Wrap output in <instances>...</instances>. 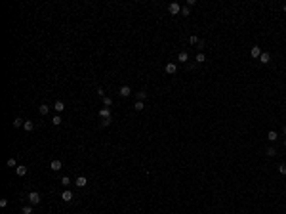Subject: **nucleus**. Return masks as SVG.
<instances>
[{
    "mask_svg": "<svg viewBox=\"0 0 286 214\" xmlns=\"http://www.w3.org/2000/svg\"><path fill=\"white\" fill-rule=\"evenodd\" d=\"M111 123H113V118H101V123H99V126L101 128H107V126H109V124Z\"/></svg>",
    "mask_w": 286,
    "mask_h": 214,
    "instance_id": "nucleus-18",
    "label": "nucleus"
},
{
    "mask_svg": "<svg viewBox=\"0 0 286 214\" xmlns=\"http://www.w3.org/2000/svg\"><path fill=\"white\" fill-rule=\"evenodd\" d=\"M15 172H17V176H27V166H23V164H21V166H17V168H15Z\"/></svg>",
    "mask_w": 286,
    "mask_h": 214,
    "instance_id": "nucleus-14",
    "label": "nucleus"
},
{
    "mask_svg": "<svg viewBox=\"0 0 286 214\" xmlns=\"http://www.w3.org/2000/svg\"><path fill=\"white\" fill-rule=\"evenodd\" d=\"M103 103H105V107H111V105H113V100H111L109 96H105L103 98Z\"/></svg>",
    "mask_w": 286,
    "mask_h": 214,
    "instance_id": "nucleus-26",
    "label": "nucleus"
},
{
    "mask_svg": "<svg viewBox=\"0 0 286 214\" xmlns=\"http://www.w3.org/2000/svg\"><path fill=\"white\" fill-rule=\"evenodd\" d=\"M164 71H166L168 75H174V73L177 71V65H176V63H168L166 67H164Z\"/></svg>",
    "mask_w": 286,
    "mask_h": 214,
    "instance_id": "nucleus-10",
    "label": "nucleus"
},
{
    "mask_svg": "<svg viewBox=\"0 0 286 214\" xmlns=\"http://www.w3.org/2000/svg\"><path fill=\"white\" fill-rule=\"evenodd\" d=\"M265 153H267V157H275V155H277V149H275V147H269Z\"/></svg>",
    "mask_w": 286,
    "mask_h": 214,
    "instance_id": "nucleus-25",
    "label": "nucleus"
},
{
    "mask_svg": "<svg viewBox=\"0 0 286 214\" xmlns=\"http://www.w3.org/2000/svg\"><path fill=\"white\" fill-rule=\"evenodd\" d=\"M195 61H196V63H204V61H206V55H204V54H202V52H200V54H196V57H195Z\"/></svg>",
    "mask_w": 286,
    "mask_h": 214,
    "instance_id": "nucleus-19",
    "label": "nucleus"
},
{
    "mask_svg": "<svg viewBox=\"0 0 286 214\" xmlns=\"http://www.w3.org/2000/svg\"><path fill=\"white\" fill-rule=\"evenodd\" d=\"M181 15H183V17L191 15V8H189V6H183V8H181Z\"/></svg>",
    "mask_w": 286,
    "mask_h": 214,
    "instance_id": "nucleus-22",
    "label": "nucleus"
},
{
    "mask_svg": "<svg viewBox=\"0 0 286 214\" xmlns=\"http://www.w3.org/2000/svg\"><path fill=\"white\" fill-rule=\"evenodd\" d=\"M282 132H284V136H286V124H284V126H282Z\"/></svg>",
    "mask_w": 286,
    "mask_h": 214,
    "instance_id": "nucleus-33",
    "label": "nucleus"
},
{
    "mask_svg": "<svg viewBox=\"0 0 286 214\" xmlns=\"http://www.w3.org/2000/svg\"><path fill=\"white\" fill-rule=\"evenodd\" d=\"M54 109H55V113H61V111H63L65 109V103H63V101H61V100H57V101H55V103H54Z\"/></svg>",
    "mask_w": 286,
    "mask_h": 214,
    "instance_id": "nucleus-9",
    "label": "nucleus"
},
{
    "mask_svg": "<svg viewBox=\"0 0 286 214\" xmlns=\"http://www.w3.org/2000/svg\"><path fill=\"white\" fill-rule=\"evenodd\" d=\"M61 186H65V187L71 186V178H69V176H63V178H61Z\"/></svg>",
    "mask_w": 286,
    "mask_h": 214,
    "instance_id": "nucleus-24",
    "label": "nucleus"
},
{
    "mask_svg": "<svg viewBox=\"0 0 286 214\" xmlns=\"http://www.w3.org/2000/svg\"><path fill=\"white\" fill-rule=\"evenodd\" d=\"M168 12H170V14H172V15H177V14H179V12H181V6L177 4V2H172V4L168 6Z\"/></svg>",
    "mask_w": 286,
    "mask_h": 214,
    "instance_id": "nucleus-3",
    "label": "nucleus"
},
{
    "mask_svg": "<svg viewBox=\"0 0 286 214\" xmlns=\"http://www.w3.org/2000/svg\"><path fill=\"white\" fill-rule=\"evenodd\" d=\"M118 94L122 98H130L132 96V88L128 86V84H124V86H120V90H118Z\"/></svg>",
    "mask_w": 286,
    "mask_h": 214,
    "instance_id": "nucleus-2",
    "label": "nucleus"
},
{
    "mask_svg": "<svg viewBox=\"0 0 286 214\" xmlns=\"http://www.w3.org/2000/svg\"><path fill=\"white\" fill-rule=\"evenodd\" d=\"M278 172H280L282 176H286V164H280V166H278Z\"/></svg>",
    "mask_w": 286,
    "mask_h": 214,
    "instance_id": "nucleus-29",
    "label": "nucleus"
},
{
    "mask_svg": "<svg viewBox=\"0 0 286 214\" xmlns=\"http://www.w3.org/2000/svg\"><path fill=\"white\" fill-rule=\"evenodd\" d=\"M134 109L136 111H143L145 109V103H143V101H136V103H134Z\"/></svg>",
    "mask_w": 286,
    "mask_h": 214,
    "instance_id": "nucleus-20",
    "label": "nucleus"
},
{
    "mask_svg": "<svg viewBox=\"0 0 286 214\" xmlns=\"http://www.w3.org/2000/svg\"><path fill=\"white\" fill-rule=\"evenodd\" d=\"M61 166H63V164H61V161H57V159H54L50 163V168L54 170V172H57V170H61Z\"/></svg>",
    "mask_w": 286,
    "mask_h": 214,
    "instance_id": "nucleus-7",
    "label": "nucleus"
},
{
    "mask_svg": "<svg viewBox=\"0 0 286 214\" xmlns=\"http://www.w3.org/2000/svg\"><path fill=\"white\" fill-rule=\"evenodd\" d=\"M48 111H50V107H48V105H46V103H42L40 107H38V113H40L42 117H44V115H48Z\"/></svg>",
    "mask_w": 286,
    "mask_h": 214,
    "instance_id": "nucleus-16",
    "label": "nucleus"
},
{
    "mask_svg": "<svg viewBox=\"0 0 286 214\" xmlns=\"http://www.w3.org/2000/svg\"><path fill=\"white\" fill-rule=\"evenodd\" d=\"M23 123H25L23 118H15V121H14V126H15V128H19V126H23Z\"/></svg>",
    "mask_w": 286,
    "mask_h": 214,
    "instance_id": "nucleus-27",
    "label": "nucleus"
},
{
    "mask_svg": "<svg viewBox=\"0 0 286 214\" xmlns=\"http://www.w3.org/2000/svg\"><path fill=\"white\" fill-rule=\"evenodd\" d=\"M97 96H99V98H105V92H103V88H99V90H97Z\"/></svg>",
    "mask_w": 286,
    "mask_h": 214,
    "instance_id": "nucleus-32",
    "label": "nucleus"
},
{
    "mask_svg": "<svg viewBox=\"0 0 286 214\" xmlns=\"http://www.w3.org/2000/svg\"><path fill=\"white\" fill-rule=\"evenodd\" d=\"M21 212H23V214H32V206H29V205H27V206H23Z\"/></svg>",
    "mask_w": 286,
    "mask_h": 214,
    "instance_id": "nucleus-28",
    "label": "nucleus"
},
{
    "mask_svg": "<svg viewBox=\"0 0 286 214\" xmlns=\"http://www.w3.org/2000/svg\"><path fill=\"white\" fill-rule=\"evenodd\" d=\"M27 199H29L31 205H38V203H40V193H38V191H31Z\"/></svg>",
    "mask_w": 286,
    "mask_h": 214,
    "instance_id": "nucleus-1",
    "label": "nucleus"
},
{
    "mask_svg": "<svg viewBox=\"0 0 286 214\" xmlns=\"http://www.w3.org/2000/svg\"><path fill=\"white\" fill-rule=\"evenodd\" d=\"M136 98H137V101H143V100H147V92H145V90H139V92H136Z\"/></svg>",
    "mask_w": 286,
    "mask_h": 214,
    "instance_id": "nucleus-15",
    "label": "nucleus"
},
{
    "mask_svg": "<svg viewBox=\"0 0 286 214\" xmlns=\"http://www.w3.org/2000/svg\"><path fill=\"white\" fill-rule=\"evenodd\" d=\"M6 164H8L10 168H14V166H15V168H17V163H15V159H14V157H12V159H8V161H6Z\"/></svg>",
    "mask_w": 286,
    "mask_h": 214,
    "instance_id": "nucleus-23",
    "label": "nucleus"
},
{
    "mask_svg": "<svg viewBox=\"0 0 286 214\" xmlns=\"http://www.w3.org/2000/svg\"><path fill=\"white\" fill-rule=\"evenodd\" d=\"M23 130L32 132V130H34V124H32V121H25V123H23Z\"/></svg>",
    "mask_w": 286,
    "mask_h": 214,
    "instance_id": "nucleus-13",
    "label": "nucleus"
},
{
    "mask_svg": "<svg viewBox=\"0 0 286 214\" xmlns=\"http://www.w3.org/2000/svg\"><path fill=\"white\" fill-rule=\"evenodd\" d=\"M74 186H76V187H86V186H88L86 176H78L76 180H74Z\"/></svg>",
    "mask_w": 286,
    "mask_h": 214,
    "instance_id": "nucleus-4",
    "label": "nucleus"
},
{
    "mask_svg": "<svg viewBox=\"0 0 286 214\" xmlns=\"http://www.w3.org/2000/svg\"><path fill=\"white\" fill-rule=\"evenodd\" d=\"M187 59H189V54H187V52H179V54H177V61H179V63H185Z\"/></svg>",
    "mask_w": 286,
    "mask_h": 214,
    "instance_id": "nucleus-12",
    "label": "nucleus"
},
{
    "mask_svg": "<svg viewBox=\"0 0 286 214\" xmlns=\"http://www.w3.org/2000/svg\"><path fill=\"white\" fill-rule=\"evenodd\" d=\"M0 206H2V208L8 206V199H0Z\"/></svg>",
    "mask_w": 286,
    "mask_h": 214,
    "instance_id": "nucleus-31",
    "label": "nucleus"
},
{
    "mask_svg": "<svg viewBox=\"0 0 286 214\" xmlns=\"http://www.w3.org/2000/svg\"><path fill=\"white\" fill-rule=\"evenodd\" d=\"M99 117H101V118H111V109H109V107H103V109H99Z\"/></svg>",
    "mask_w": 286,
    "mask_h": 214,
    "instance_id": "nucleus-11",
    "label": "nucleus"
},
{
    "mask_svg": "<svg viewBox=\"0 0 286 214\" xmlns=\"http://www.w3.org/2000/svg\"><path fill=\"white\" fill-rule=\"evenodd\" d=\"M189 42H191V44H198V42H200V40H198V38H196V37H195V35H193V37H191V38H189Z\"/></svg>",
    "mask_w": 286,
    "mask_h": 214,
    "instance_id": "nucleus-30",
    "label": "nucleus"
},
{
    "mask_svg": "<svg viewBox=\"0 0 286 214\" xmlns=\"http://www.w3.org/2000/svg\"><path fill=\"white\" fill-rule=\"evenodd\" d=\"M250 55L254 59H259V55H261V48L259 46H252V50H250Z\"/></svg>",
    "mask_w": 286,
    "mask_h": 214,
    "instance_id": "nucleus-6",
    "label": "nucleus"
},
{
    "mask_svg": "<svg viewBox=\"0 0 286 214\" xmlns=\"http://www.w3.org/2000/svg\"><path fill=\"white\" fill-rule=\"evenodd\" d=\"M61 199H63L65 203H71V201H73V191H69V189H65V191L61 193Z\"/></svg>",
    "mask_w": 286,
    "mask_h": 214,
    "instance_id": "nucleus-8",
    "label": "nucleus"
},
{
    "mask_svg": "<svg viewBox=\"0 0 286 214\" xmlns=\"http://www.w3.org/2000/svg\"><path fill=\"white\" fill-rule=\"evenodd\" d=\"M284 147H286V140H284Z\"/></svg>",
    "mask_w": 286,
    "mask_h": 214,
    "instance_id": "nucleus-35",
    "label": "nucleus"
},
{
    "mask_svg": "<svg viewBox=\"0 0 286 214\" xmlns=\"http://www.w3.org/2000/svg\"><path fill=\"white\" fill-rule=\"evenodd\" d=\"M269 61H271V54H269V52H261V55H259V63L267 65Z\"/></svg>",
    "mask_w": 286,
    "mask_h": 214,
    "instance_id": "nucleus-5",
    "label": "nucleus"
},
{
    "mask_svg": "<svg viewBox=\"0 0 286 214\" xmlns=\"http://www.w3.org/2000/svg\"><path fill=\"white\" fill-rule=\"evenodd\" d=\"M267 138H269V141H277V138H278V134L275 132V130H269V134H267Z\"/></svg>",
    "mask_w": 286,
    "mask_h": 214,
    "instance_id": "nucleus-17",
    "label": "nucleus"
},
{
    "mask_svg": "<svg viewBox=\"0 0 286 214\" xmlns=\"http://www.w3.org/2000/svg\"><path fill=\"white\" fill-rule=\"evenodd\" d=\"M61 123H63V121H61V117H59V115H55V117L52 118V124H54V126H59Z\"/></svg>",
    "mask_w": 286,
    "mask_h": 214,
    "instance_id": "nucleus-21",
    "label": "nucleus"
},
{
    "mask_svg": "<svg viewBox=\"0 0 286 214\" xmlns=\"http://www.w3.org/2000/svg\"><path fill=\"white\" fill-rule=\"evenodd\" d=\"M282 10H284V12H286V4H284V6H282Z\"/></svg>",
    "mask_w": 286,
    "mask_h": 214,
    "instance_id": "nucleus-34",
    "label": "nucleus"
}]
</instances>
